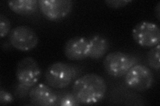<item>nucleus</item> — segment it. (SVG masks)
<instances>
[{"label": "nucleus", "mask_w": 160, "mask_h": 106, "mask_svg": "<svg viewBox=\"0 0 160 106\" xmlns=\"http://www.w3.org/2000/svg\"><path fill=\"white\" fill-rule=\"evenodd\" d=\"M72 91L80 104L92 105L103 99L107 92V84L101 76L89 73L74 82Z\"/></svg>", "instance_id": "f257e3e1"}, {"label": "nucleus", "mask_w": 160, "mask_h": 106, "mask_svg": "<svg viewBox=\"0 0 160 106\" xmlns=\"http://www.w3.org/2000/svg\"><path fill=\"white\" fill-rule=\"evenodd\" d=\"M82 70L78 65L64 62H54L45 72V81L52 88L64 89L76 81L82 73Z\"/></svg>", "instance_id": "f03ea898"}, {"label": "nucleus", "mask_w": 160, "mask_h": 106, "mask_svg": "<svg viewBox=\"0 0 160 106\" xmlns=\"http://www.w3.org/2000/svg\"><path fill=\"white\" fill-rule=\"evenodd\" d=\"M138 63V59L134 55L116 51L109 53L103 60V67L110 76L120 78L126 75L134 65Z\"/></svg>", "instance_id": "7ed1b4c3"}, {"label": "nucleus", "mask_w": 160, "mask_h": 106, "mask_svg": "<svg viewBox=\"0 0 160 106\" xmlns=\"http://www.w3.org/2000/svg\"><path fill=\"white\" fill-rule=\"evenodd\" d=\"M154 82L153 74L148 67L137 64L125 75V83L128 87L138 92L151 88Z\"/></svg>", "instance_id": "20e7f679"}, {"label": "nucleus", "mask_w": 160, "mask_h": 106, "mask_svg": "<svg viewBox=\"0 0 160 106\" xmlns=\"http://www.w3.org/2000/svg\"><path fill=\"white\" fill-rule=\"evenodd\" d=\"M9 41L13 48L21 51H28L36 47L39 38L32 28L26 25H19L11 30Z\"/></svg>", "instance_id": "39448f33"}, {"label": "nucleus", "mask_w": 160, "mask_h": 106, "mask_svg": "<svg viewBox=\"0 0 160 106\" xmlns=\"http://www.w3.org/2000/svg\"><path fill=\"white\" fill-rule=\"evenodd\" d=\"M132 37L141 47L152 48L160 42V29L156 23L143 21L138 23L132 30Z\"/></svg>", "instance_id": "423d86ee"}, {"label": "nucleus", "mask_w": 160, "mask_h": 106, "mask_svg": "<svg viewBox=\"0 0 160 106\" xmlns=\"http://www.w3.org/2000/svg\"><path fill=\"white\" fill-rule=\"evenodd\" d=\"M38 6L43 16L49 21H56L66 18L72 12V0H39Z\"/></svg>", "instance_id": "0eeeda50"}, {"label": "nucleus", "mask_w": 160, "mask_h": 106, "mask_svg": "<svg viewBox=\"0 0 160 106\" xmlns=\"http://www.w3.org/2000/svg\"><path fill=\"white\" fill-rule=\"evenodd\" d=\"M16 75L18 82L33 87L41 78L42 70L36 60L29 57L19 60Z\"/></svg>", "instance_id": "6e6552de"}, {"label": "nucleus", "mask_w": 160, "mask_h": 106, "mask_svg": "<svg viewBox=\"0 0 160 106\" xmlns=\"http://www.w3.org/2000/svg\"><path fill=\"white\" fill-rule=\"evenodd\" d=\"M89 50L88 39L77 36L68 40L64 45L63 52L69 60L79 61L89 57Z\"/></svg>", "instance_id": "1a4fd4ad"}, {"label": "nucleus", "mask_w": 160, "mask_h": 106, "mask_svg": "<svg viewBox=\"0 0 160 106\" xmlns=\"http://www.w3.org/2000/svg\"><path fill=\"white\" fill-rule=\"evenodd\" d=\"M29 102L32 105L55 106L58 96L56 90H53L47 84L39 83L35 85L29 92Z\"/></svg>", "instance_id": "9d476101"}, {"label": "nucleus", "mask_w": 160, "mask_h": 106, "mask_svg": "<svg viewBox=\"0 0 160 106\" xmlns=\"http://www.w3.org/2000/svg\"><path fill=\"white\" fill-rule=\"evenodd\" d=\"M88 41L90 48L89 58L93 60H99L108 51L109 43L107 39L101 35H93L88 38Z\"/></svg>", "instance_id": "9b49d317"}, {"label": "nucleus", "mask_w": 160, "mask_h": 106, "mask_svg": "<svg viewBox=\"0 0 160 106\" xmlns=\"http://www.w3.org/2000/svg\"><path fill=\"white\" fill-rule=\"evenodd\" d=\"M8 4L13 12L20 16H31L39 8L37 0H11Z\"/></svg>", "instance_id": "f8f14e48"}, {"label": "nucleus", "mask_w": 160, "mask_h": 106, "mask_svg": "<svg viewBox=\"0 0 160 106\" xmlns=\"http://www.w3.org/2000/svg\"><path fill=\"white\" fill-rule=\"evenodd\" d=\"M58 99L56 106H76L82 105L75 97L72 91L68 90L58 89L56 90Z\"/></svg>", "instance_id": "ddd939ff"}, {"label": "nucleus", "mask_w": 160, "mask_h": 106, "mask_svg": "<svg viewBox=\"0 0 160 106\" xmlns=\"http://www.w3.org/2000/svg\"><path fill=\"white\" fill-rule=\"evenodd\" d=\"M159 53L160 45L158 44L149 50L146 56L147 63L149 67L156 71H159L160 68Z\"/></svg>", "instance_id": "4468645a"}, {"label": "nucleus", "mask_w": 160, "mask_h": 106, "mask_svg": "<svg viewBox=\"0 0 160 106\" xmlns=\"http://www.w3.org/2000/svg\"><path fill=\"white\" fill-rule=\"evenodd\" d=\"M33 87L18 82L13 86V94L20 99H26L29 98V92Z\"/></svg>", "instance_id": "2eb2a0df"}, {"label": "nucleus", "mask_w": 160, "mask_h": 106, "mask_svg": "<svg viewBox=\"0 0 160 106\" xmlns=\"http://www.w3.org/2000/svg\"><path fill=\"white\" fill-rule=\"evenodd\" d=\"M11 22L4 15H0V37L2 38L7 36L11 31Z\"/></svg>", "instance_id": "dca6fc26"}, {"label": "nucleus", "mask_w": 160, "mask_h": 106, "mask_svg": "<svg viewBox=\"0 0 160 106\" xmlns=\"http://www.w3.org/2000/svg\"><path fill=\"white\" fill-rule=\"evenodd\" d=\"M14 101L13 95L3 88H0V104L2 105L12 104Z\"/></svg>", "instance_id": "f3484780"}, {"label": "nucleus", "mask_w": 160, "mask_h": 106, "mask_svg": "<svg viewBox=\"0 0 160 106\" xmlns=\"http://www.w3.org/2000/svg\"><path fill=\"white\" fill-rule=\"evenodd\" d=\"M132 2V0H106L105 3L109 7L118 9L125 7Z\"/></svg>", "instance_id": "a211bd4d"}, {"label": "nucleus", "mask_w": 160, "mask_h": 106, "mask_svg": "<svg viewBox=\"0 0 160 106\" xmlns=\"http://www.w3.org/2000/svg\"><path fill=\"white\" fill-rule=\"evenodd\" d=\"M155 16L158 21L160 20V2H158L156 7H155Z\"/></svg>", "instance_id": "6ab92c4d"}]
</instances>
